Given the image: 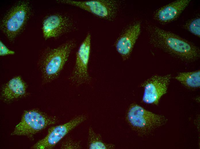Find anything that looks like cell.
Segmentation results:
<instances>
[{"instance_id":"1","label":"cell","mask_w":200,"mask_h":149,"mask_svg":"<svg viewBox=\"0 0 200 149\" xmlns=\"http://www.w3.org/2000/svg\"><path fill=\"white\" fill-rule=\"evenodd\" d=\"M151 44L181 60L192 62L200 57V50L196 46L169 31L155 25L147 26Z\"/></svg>"},{"instance_id":"2","label":"cell","mask_w":200,"mask_h":149,"mask_svg":"<svg viewBox=\"0 0 200 149\" xmlns=\"http://www.w3.org/2000/svg\"><path fill=\"white\" fill-rule=\"evenodd\" d=\"M76 45L75 40L72 39L57 47L45 49L39 63L43 83H49L59 77L71 53Z\"/></svg>"},{"instance_id":"3","label":"cell","mask_w":200,"mask_h":149,"mask_svg":"<svg viewBox=\"0 0 200 149\" xmlns=\"http://www.w3.org/2000/svg\"><path fill=\"white\" fill-rule=\"evenodd\" d=\"M127 118L134 129L142 134L153 132L165 124L168 121L164 115L154 113L136 104L130 107Z\"/></svg>"},{"instance_id":"4","label":"cell","mask_w":200,"mask_h":149,"mask_svg":"<svg viewBox=\"0 0 200 149\" xmlns=\"http://www.w3.org/2000/svg\"><path fill=\"white\" fill-rule=\"evenodd\" d=\"M31 13L30 3L22 1L15 5L6 14L2 21L1 28L9 40H14L22 32Z\"/></svg>"},{"instance_id":"5","label":"cell","mask_w":200,"mask_h":149,"mask_svg":"<svg viewBox=\"0 0 200 149\" xmlns=\"http://www.w3.org/2000/svg\"><path fill=\"white\" fill-rule=\"evenodd\" d=\"M57 120L55 117L38 110H27L24 112L21 121L15 127L11 135L32 138L38 132L55 124Z\"/></svg>"},{"instance_id":"6","label":"cell","mask_w":200,"mask_h":149,"mask_svg":"<svg viewBox=\"0 0 200 149\" xmlns=\"http://www.w3.org/2000/svg\"><path fill=\"white\" fill-rule=\"evenodd\" d=\"M57 2L78 7L99 18L109 21L114 19L120 6V2L113 0H57Z\"/></svg>"},{"instance_id":"7","label":"cell","mask_w":200,"mask_h":149,"mask_svg":"<svg viewBox=\"0 0 200 149\" xmlns=\"http://www.w3.org/2000/svg\"><path fill=\"white\" fill-rule=\"evenodd\" d=\"M91 44V35L87 33L76 52L75 65L69 77L71 84L78 87L91 81L88 70Z\"/></svg>"},{"instance_id":"8","label":"cell","mask_w":200,"mask_h":149,"mask_svg":"<svg viewBox=\"0 0 200 149\" xmlns=\"http://www.w3.org/2000/svg\"><path fill=\"white\" fill-rule=\"evenodd\" d=\"M77 28V23L70 15L55 13L45 17L42 30L43 37L47 40L58 38L76 31Z\"/></svg>"},{"instance_id":"9","label":"cell","mask_w":200,"mask_h":149,"mask_svg":"<svg viewBox=\"0 0 200 149\" xmlns=\"http://www.w3.org/2000/svg\"><path fill=\"white\" fill-rule=\"evenodd\" d=\"M88 118L86 114L78 115L68 122L50 128L46 136L32 147L35 149H50L54 147L69 132Z\"/></svg>"},{"instance_id":"10","label":"cell","mask_w":200,"mask_h":149,"mask_svg":"<svg viewBox=\"0 0 200 149\" xmlns=\"http://www.w3.org/2000/svg\"><path fill=\"white\" fill-rule=\"evenodd\" d=\"M171 78L170 74L156 75L146 81L142 85L144 88L143 102L158 104L161 97L167 92Z\"/></svg>"},{"instance_id":"11","label":"cell","mask_w":200,"mask_h":149,"mask_svg":"<svg viewBox=\"0 0 200 149\" xmlns=\"http://www.w3.org/2000/svg\"><path fill=\"white\" fill-rule=\"evenodd\" d=\"M141 31L140 23L134 22L127 26L118 36L116 44V49L124 59L129 56Z\"/></svg>"},{"instance_id":"12","label":"cell","mask_w":200,"mask_h":149,"mask_svg":"<svg viewBox=\"0 0 200 149\" xmlns=\"http://www.w3.org/2000/svg\"><path fill=\"white\" fill-rule=\"evenodd\" d=\"M190 1V0L174 1L156 10L153 14V17L162 24L172 22L180 16Z\"/></svg>"},{"instance_id":"13","label":"cell","mask_w":200,"mask_h":149,"mask_svg":"<svg viewBox=\"0 0 200 149\" xmlns=\"http://www.w3.org/2000/svg\"><path fill=\"white\" fill-rule=\"evenodd\" d=\"M27 85L20 76L15 77L9 80L3 87L1 98L6 102H10L25 95Z\"/></svg>"},{"instance_id":"14","label":"cell","mask_w":200,"mask_h":149,"mask_svg":"<svg viewBox=\"0 0 200 149\" xmlns=\"http://www.w3.org/2000/svg\"><path fill=\"white\" fill-rule=\"evenodd\" d=\"M175 79L187 87L198 88L200 86V71L197 70L180 72L175 77Z\"/></svg>"},{"instance_id":"15","label":"cell","mask_w":200,"mask_h":149,"mask_svg":"<svg viewBox=\"0 0 200 149\" xmlns=\"http://www.w3.org/2000/svg\"><path fill=\"white\" fill-rule=\"evenodd\" d=\"M88 147L90 149H110L114 148L115 146L104 142L101 135L96 133L90 126L88 131Z\"/></svg>"},{"instance_id":"16","label":"cell","mask_w":200,"mask_h":149,"mask_svg":"<svg viewBox=\"0 0 200 149\" xmlns=\"http://www.w3.org/2000/svg\"><path fill=\"white\" fill-rule=\"evenodd\" d=\"M185 28L191 33L200 37V18L198 17L188 22L185 26Z\"/></svg>"},{"instance_id":"17","label":"cell","mask_w":200,"mask_h":149,"mask_svg":"<svg viewBox=\"0 0 200 149\" xmlns=\"http://www.w3.org/2000/svg\"><path fill=\"white\" fill-rule=\"evenodd\" d=\"M60 148L63 149H80L82 148L81 141L75 140L70 137L67 138L62 143Z\"/></svg>"},{"instance_id":"18","label":"cell","mask_w":200,"mask_h":149,"mask_svg":"<svg viewBox=\"0 0 200 149\" xmlns=\"http://www.w3.org/2000/svg\"><path fill=\"white\" fill-rule=\"evenodd\" d=\"M15 53L14 51L9 49L1 41H0V55L5 56L12 55Z\"/></svg>"}]
</instances>
